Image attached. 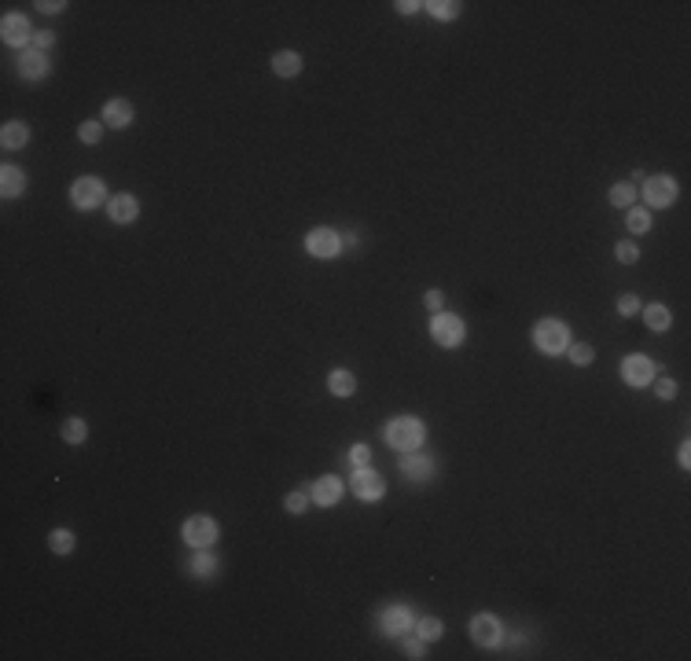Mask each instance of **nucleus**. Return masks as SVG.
<instances>
[{
  "label": "nucleus",
  "instance_id": "nucleus-8",
  "mask_svg": "<svg viewBox=\"0 0 691 661\" xmlns=\"http://www.w3.org/2000/svg\"><path fill=\"white\" fill-rule=\"evenodd\" d=\"M471 639L482 643V647H496V643H501V621L493 614H478L471 621Z\"/></svg>",
  "mask_w": 691,
  "mask_h": 661
},
{
  "label": "nucleus",
  "instance_id": "nucleus-37",
  "mask_svg": "<svg viewBox=\"0 0 691 661\" xmlns=\"http://www.w3.org/2000/svg\"><path fill=\"white\" fill-rule=\"evenodd\" d=\"M673 393H677V382H673V379H662V382H658V397H662V400H669Z\"/></svg>",
  "mask_w": 691,
  "mask_h": 661
},
{
  "label": "nucleus",
  "instance_id": "nucleus-10",
  "mask_svg": "<svg viewBox=\"0 0 691 661\" xmlns=\"http://www.w3.org/2000/svg\"><path fill=\"white\" fill-rule=\"evenodd\" d=\"M621 372H625V382H633V386H647V382L654 379V364H651L647 357H640V353H636V357L625 360Z\"/></svg>",
  "mask_w": 691,
  "mask_h": 661
},
{
  "label": "nucleus",
  "instance_id": "nucleus-19",
  "mask_svg": "<svg viewBox=\"0 0 691 661\" xmlns=\"http://www.w3.org/2000/svg\"><path fill=\"white\" fill-rule=\"evenodd\" d=\"M26 140H30V129H26L22 122H8V125H4V133H0V143H4L8 151L22 148Z\"/></svg>",
  "mask_w": 691,
  "mask_h": 661
},
{
  "label": "nucleus",
  "instance_id": "nucleus-25",
  "mask_svg": "<svg viewBox=\"0 0 691 661\" xmlns=\"http://www.w3.org/2000/svg\"><path fill=\"white\" fill-rule=\"evenodd\" d=\"M633 199H636L633 184H618L614 191H610V202H614V206H633Z\"/></svg>",
  "mask_w": 691,
  "mask_h": 661
},
{
  "label": "nucleus",
  "instance_id": "nucleus-17",
  "mask_svg": "<svg viewBox=\"0 0 691 661\" xmlns=\"http://www.w3.org/2000/svg\"><path fill=\"white\" fill-rule=\"evenodd\" d=\"M22 188H26V176H22V169H15V166H4L0 169V191L11 199V195H22Z\"/></svg>",
  "mask_w": 691,
  "mask_h": 661
},
{
  "label": "nucleus",
  "instance_id": "nucleus-1",
  "mask_svg": "<svg viewBox=\"0 0 691 661\" xmlns=\"http://www.w3.org/2000/svg\"><path fill=\"white\" fill-rule=\"evenodd\" d=\"M387 441H390L394 448H415V445L423 441V426H420V419H408V415L394 419V423L387 426Z\"/></svg>",
  "mask_w": 691,
  "mask_h": 661
},
{
  "label": "nucleus",
  "instance_id": "nucleus-33",
  "mask_svg": "<svg viewBox=\"0 0 691 661\" xmlns=\"http://www.w3.org/2000/svg\"><path fill=\"white\" fill-rule=\"evenodd\" d=\"M349 459H353V466H368V459H372V448H368V445H353Z\"/></svg>",
  "mask_w": 691,
  "mask_h": 661
},
{
  "label": "nucleus",
  "instance_id": "nucleus-35",
  "mask_svg": "<svg viewBox=\"0 0 691 661\" xmlns=\"http://www.w3.org/2000/svg\"><path fill=\"white\" fill-rule=\"evenodd\" d=\"M423 305H427L430 313H438L441 305H445V294H441V290H427V294H423Z\"/></svg>",
  "mask_w": 691,
  "mask_h": 661
},
{
  "label": "nucleus",
  "instance_id": "nucleus-29",
  "mask_svg": "<svg viewBox=\"0 0 691 661\" xmlns=\"http://www.w3.org/2000/svg\"><path fill=\"white\" fill-rule=\"evenodd\" d=\"M305 504H309V496H305V492H287V499H283V507L291 511V514H302Z\"/></svg>",
  "mask_w": 691,
  "mask_h": 661
},
{
  "label": "nucleus",
  "instance_id": "nucleus-5",
  "mask_svg": "<svg viewBox=\"0 0 691 661\" xmlns=\"http://www.w3.org/2000/svg\"><path fill=\"white\" fill-rule=\"evenodd\" d=\"M70 202L77 209H92L103 202V181H96V176H82L74 188H70Z\"/></svg>",
  "mask_w": 691,
  "mask_h": 661
},
{
  "label": "nucleus",
  "instance_id": "nucleus-30",
  "mask_svg": "<svg viewBox=\"0 0 691 661\" xmlns=\"http://www.w3.org/2000/svg\"><path fill=\"white\" fill-rule=\"evenodd\" d=\"M430 11L438 15V19H456L460 4H453V0H438V4H430Z\"/></svg>",
  "mask_w": 691,
  "mask_h": 661
},
{
  "label": "nucleus",
  "instance_id": "nucleus-27",
  "mask_svg": "<svg viewBox=\"0 0 691 661\" xmlns=\"http://www.w3.org/2000/svg\"><path fill=\"white\" fill-rule=\"evenodd\" d=\"M214 566H217V562L210 555H195V558H191V573H195V577H210Z\"/></svg>",
  "mask_w": 691,
  "mask_h": 661
},
{
  "label": "nucleus",
  "instance_id": "nucleus-34",
  "mask_svg": "<svg viewBox=\"0 0 691 661\" xmlns=\"http://www.w3.org/2000/svg\"><path fill=\"white\" fill-rule=\"evenodd\" d=\"M100 136H103V129L96 125V122H85V125H82V140H85V143H100Z\"/></svg>",
  "mask_w": 691,
  "mask_h": 661
},
{
  "label": "nucleus",
  "instance_id": "nucleus-36",
  "mask_svg": "<svg viewBox=\"0 0 691 661\" xmlns=\"http://www.w3.org/2000/svg\"><path fill=\"white\" fill-rule=\"evenodd\" d=\"M636 257H640V250H636L633 243H621V247H618V261H625V265H633V261H636Z\"/></svg>",
  "mask_w": 691,
  "mask_h": 661
},
{
  "label": "nucleus",
  "instance_id": "nucleus-24",
  "mask_svg": "<svg viewBox=\"0 0 691 661\" xmlns=\"http://www.w3.org/2000/svg\"><path fill=\"white\" fill-rule=\"evenodd\" d=\"M63 438H67L70 445H82V441L89 438V426H85V419H67V426H63Z\"/></svg>",
  "mask_w": 691,
  "mask_h": 661
},
{
  "label": "nucleus",
  "instance_id": "nucleus-18",
  "mask_svg": "<svg viewBox=\"0 0 691 661\" xmlns=\"http://www.w3.org/2000/svg\"><path fill=\"white\" fill-rule=\"evenodd\" d=\"M272 70H276L280 77H295L302 70V55L298 52H276V55H272Z\"/></svg>",
  "mask_w": 691,
  "mask_h": 661
},
{
  "label": "nucleus",
  "instance_id": "nucleus-11",
  "mask_svg": "<svg viewBox=\"0 0 691 661\" xmlns=\"http://www.w3.org/2000/svg\"><path fill=\"white\" fill-rule=\"evenodd\" d=\"M0 37L19 48V44L30 41V22L22 19V15H4V22H0Z\"/></svg>",
  "mask_w": 691,
  "mask_h": 661
},
{
  "label": "nucleus",
  "instance_id": "nucleus-9",
  "mask_svg": "<svg viewBox=\"0 0 691 661\" xmlns=\"http://www.w3.org/2000/svg\"><path fill=\"white\" fill-rule=\"evenodd\" d=\"M644 195H647L651 206H669L677 199V184H673V176H651L644 184Z\"/></svg>",
  "mask_w": 691,
  "mask_h": 661
},
{
  "label": "nucleus",
  "instance_id": "nucleus-4",
  "mask_svg": "<svg viewBox=\"0 0 691 661\" xmlns=\"http://www.w3.org/2000/svg\"><path fill=\"white\" fill-rule=\"evenodd\" d=\"M184 540L191 547H210L217 540V522L206 518V514H195V518L184 522Z\"/></svg>",
  "mask_w": 691,
  "mask_h": 661
},
{
  "label": "nucleus",
  "instance_id": "nucleus-20",
  "mask_svg": "<svg viewBox=\"0 0 691 661\" xmlns=\"http://www.w3.org/2000/svg\"><path fill=\"white\" fill-rule=\"evenodd\" d=\"M328 390H331L335 397H349L353 390H357V379H353L349 372H342V367H339V372H331V379H328Z\"/></svg>",
  "mask_w": 691,
  "mask_h": 661
},
{
  "label": "nucleus",
  "instance_id": "nucleus-12",
  "mask_svg": "<svg viewBox=\"0 0 691 661\" xmlns=\"http://www.w3.org/2000/svg\"><path fill=\"white\" fill-rule=\"evenodd\" d=\"M339 496H342V481H339V478H331V474H328V478H316V485H313V499H316L320 507H331Z\"/></svg>",
  "mask_w": 691,
  "mask_h": 661
},
{
  "label": "nucleus",
  "instance_id": "nucleus-26",
  "mask_svg": "<svg viewBox=\"0 0 691 661\" xmlns=\"http://www.w3.org/2000/svg\"><path fill=\"white\" fill-rule=\"evenodd\" d=\"M592 357H596V349H592L588 342L570 346V360H574V364H581V367H585V364H592Z\"/></svg>",
  "mask_w": 691,
  "mask_h": 661
},
{
  "label": "nucleus",
  "instance_id": "nucleus-14",
  "mask_svg": "<svg viewBox=\"0 0 691 661\" xmlns=\"http://www.w3.org/2000/svg\"><path fill=\"white\" fill-rule=\"evenodd\" d=\"M19 74L22 77H30V81H37V77H44L48 74V59H44V52H22V59H19Z\"/></svg>",
  "mask_w": 691,
  "mask_h": 661
},
{
  "label": "nucleus",
  "instance_id": "nucleus-38",
  "mask_svg": "<svg viewBox=\"0 0 691 661\" xmlns=\"http://www.w3.org/2000/svg\"><path fill=\"white\" fill-rule=\"evenodd\" d=\"M405 654H408V657H423V643H420V639H408V643H405Z\"/></svg>",
  "mask_w": 691,
  "mask_h": 661
},
{
  "label": "nucleus",
  "instance_id": "nucleus-31",
  "mask_svg": "<svg viewBox=\"0 0 691 661\" xmlns=\"http://www.w3.org/2000/svg\"><path fill=\"white\" fill-rule=\"evenodd\" d=\"M618 313H621V316H636V313H640V298H636V294H621V298H618Z\"/></svg>",
  "mask_w": 691,
  "mask_h": 661
},
{
  "label": "nucleus",
  "instance_id": "nucleus-7",
  "mask_svg": "<svg viewBox=\"0 0 691 661\" xmlns=\"http://www.w3.org/2000/svg\"><path fill=\"white\" fill-rule=\"evenodd\" d=\"M339 235H335L331 228H316V232H309L305 235V250H309L313 257H335L339 254Z\"/></svg>",
  "mask_w": 691,
  "mask_h": 661
},
{
  "label": "nucleus",
  "instance_id": "nucleus-22",
  "mask_svg": "<svg viewBox=\"0 0 691 661\" xmlns=\"http://www.w3.org/2000/svg\"><path fill=\"white\" fill-rule=\"evenodd\" d=\"M644 320H647V327L651 331H669V309H666V305H647V309H644Z\"/></svg>",
  "mask_w": 691,
  "mask_h": 661
},
{
  "label": "nucleus",
  "instance_id": "nucleus-39",
  "mask_svg": "<svg viewBox=\"0 0 691 661\" xmlns=\"http://www.w3.org/2000/svg\"><path fill=\"white\" fill-rule=\"evenodd\" d=\"M52 41H56L52 34H37V37H34V44H37V52H44V48H48V44H52Z\"/></svg>",
  "mask_w": 691,
  "mask_h": 661
},
{
  "label": "nucleus",
  "instance_id": "nucleus-3",
  "mask_svg": "<svg viewBox=\"0 0 691 661\" xmlns=\"http://www.w3.org/2000/svg\"><path fill=\"white\" fill-rule=\"evenodd\" d=\"M430 334H434V342H438V346H448V349H453V346L463 342V334H467V331H463V320H460V316H434Z\"/></svg>",
  "mask_w": 691,
  "mask_h": 661
},
{
  "label": "nucleus",
  "instance_id": "nucleus-41",
  "mask_svg": "<svg viewBox=\"0 0 691 661\" xmlns=\"http://www.w3.org/2000/svg\"><path fill=\"white\" fill-rule=\"evenodd\" d=\"M415 8H420V4H415V0H401V4H397V11H401V15H412Z\"/></svg>",
  "mask_w": 691,
  "mask_h": 661
},
{
  "label": "nucleus",
  "instance_id": "nucleus-28",
  "mask_svg": "<svg viewBox=\"0 0 691 661\" xmlns=\"http://www.w3.org/2000/svg\"><path fill=\"white\" fill-rule=\"evenodd\" d=\"M441 636V621L438 617H423L420 621V639H438Z\"/></svg>",
  "mask_w": 691,
  "mask_h": 661
},
{
  "label": "nucleus",
  "instance_id": "nucleus-15",
  "mask_svg": "<svg viewBox=\"0 0 691 661\" xmlns=\"http://www.w3.org/2000/svg\"><path fill=\"white\" fill-rule=\"evenodd\" d=\"M408 624H412L408 606H390L387 614H382V632H390V636H401Z\"/></svg>",
  "mask_w": 691,
  "mask_h": 661
},
{
  "label": "nucleus",
  "instance_id": "nucleus-40",
  "mask_svg": "<svg viewBox=\"0 0 691 661\" xmlns=\"http://www.w3.org/2000/svg\"><path fill=\"white\" fill-rule=\"evenodd\" d=\"M41 11H63V8H67V4H63V0H52V4H48V0H41V4H37Z\"/></svg>",
  "mask_w": 691,
  "mask_h": 661
},
{
  "label": "nucleus",
  "instance_id": "nucleus-23",
  "mask_svg": "<svg viewBox=\"0 0 691 661\" xmlns=\"http://www.w3.org/2000/svg\"><path fill=\"white\" fill-rule=\"evenodd\" d=\"M48 547H52L56 555H70V551H74V533H70V529H52V537H48Z\"/></svg>",
  "mask_w": 691,
  "mask_h": 661
},
{
  "label": "nucleus",
  "instance_id": "nucleus-32",
  "mask_svg": "<svg viewBox=\"0 0 691 661\" xmlns=\"http://www.w3.org/2000/svg\"><path fill=\"white\" fill-rule=\"evenodd\" d=\"M629 228H633V232H647V228H651V214H644V209H633V214H629Z\"/></svg>",
  "mask_w": 691,
  "mask_h": 661
},
{
  "label": "nucleus",
  "instance_id": "nucleus-13",
  "mask_svg": "<svg viewBox=\"0 0 691 661\" xmlns=\"http://www.w3.org/2000/svg\"><path fill=\"white\" fill-rule=\"evenodd\" d=\"M103 122L110 125V129H125L133 122V103H125V100H110L107 107H103Z\"/></svg>",
  "mask_w": 691,
  "mask_h": 661
},
{
  "label": "nucleus",
  "instance_id": "nucleus-2",
  "mask_svg": "<svg viewBox=\"0 0 691 661\" xmlns=\"http://www.w3.org/2000/svg\"><path fill=\"white\" fill-rule=\"evenodd\" d=\"M534 338L544 353H562L567 349V324H559V320H541Z\"/></svg>",
  "mask_w": 691,
  "mask_h": 661
},
{
  "label": "nucleus",
  "instance_id": "nucleus-16",
  "mask_svg": "<svg viewBox=\"0 0 691 661\" xmlns=\"http://www.w3.org/2000/svg\"><path fill=\"white\" fill-rule=\"evenodd\" d=\"M136 214H140V206H136V199H133V195H115V199H110V221L129 224Z\"/></svg>",
  "mask_w": 691,
  "mask_h": 661
},
{
  "label": "nucleus",
  "instance_id": "nucleus-6",
  "mask_svg": "<svg viewBox=\"0 0 691 661\" xmlns=\"http://www.w3.org/2000/svg\"><path fill=\"white\" fill-rule=\"evenodd\" d=\"M353 492H357L361 499H379L382 492H387V485H382V478L375 471H368V466H357V474H353Z\"/></svg>",
  "mask_w": 691,
  "mask_h": 661
},
{
  "label": "nucleus",
  "instance_id": "nucleus-21",
  "mask_svg": "<svg viewBox=\"0 0 691 661\" xmlns=\"http://www.w3.org/2000/svg\"><path fill=\"white\" fill-rule=\"evenodd\" d=\"M401 471H405L408 478H415V481H423V478H430L434 463L423 459V456H405V459H401Z\"/></svg>",
  "mask_w": 691,
  "mask_h": 661
}]
</instances>
